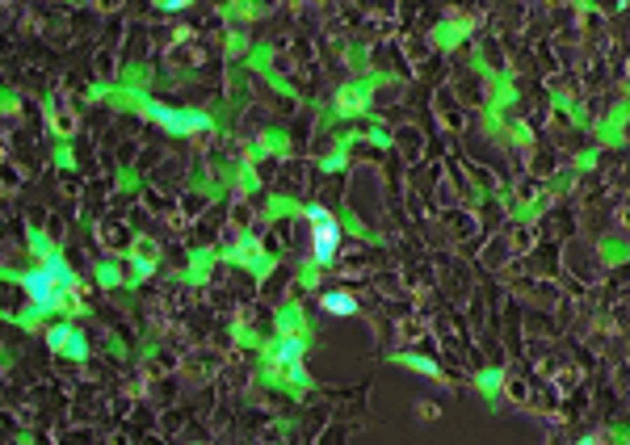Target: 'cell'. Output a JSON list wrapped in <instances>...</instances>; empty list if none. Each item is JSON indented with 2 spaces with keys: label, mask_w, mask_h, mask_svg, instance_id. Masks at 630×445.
Listing matches in <instances>:
<instances>
[{
  "label": "cell",
  "mask_w": 630,
  "mask_h": 445,
  "mask_svg": "<svg viewBox=\"0 0 630 445\" xmlns=\"http://www.w3.org/2000/svg\"><path fill=\"white\" fill-rule=\"evenodd\" d=\"M50 345H55V349H59V345H67V353H71V357H80V353H84V341H80L76 332H67V328H55V332H50Z\"/></svg>",
  "instance_id": "5"
},
{
  "label": "cell",
  "mask_w": 630,
  "mask_h": 445,
  "mask_svg": "<svg viewBox=\"0 0 630 445\" xmlns=\"http://www.w3.org/2000/svg\"><path fill=\"white\" fill-rule=\"evenodd\" d=\"M580 445H597V441H593V437H584V441H580Z\"/></svg>",
  "instance_id": "8"
},
{
  "label": "cell",
  "mask_w": 630,
  "mask_h": 445,
  "mask_svg": "<svg viewBox=\"0 0 630 445\" xmlns=\"http://www.w3.org/2000/svg\"><path fill=\"white\" fill-rule=\"evenodd\" d=\"M307 214H311V244H315V261H320V265H328V261L336 256V248H341V223H336L328 210H320V206H311Z\"/></svg>",
  "instance_id": "2"
},
{
  "label": "cell",
  "mask_w": 630,
  "mask_h": 445,
  "mask_svg": "<svg viewBox=\"0 0 630 445\" xmlns=\"http://www.w3.org/2000/svg\"><path fill=\"white\" fill-rule=\"evenodd\" d=\"M303 357V341H282L278 345V366H299Z\"/></svg>",
  "instance_id": "6"
},
{
  "label": "cell",
  "mask_w": 630,
  "mask_h": 445,
  "mask_svg": "<svg viewBox=\"0 0 630 445\" xmlns=\"http://www.w3.org/2000/svg\"><path fill=\"white\" fill-rule=\"evenodd\" d=\"M21 286H25L34 311H50V307L63 303V294L76 286V278H71V269H67V261H63L59 252H46V256H42V269L25 273Z\"/></svg>",
  "instance_id": "1"
},
{
  "label": "cell",
  "mask_w": 630,
  "mask_h": 445,
  "mask_svg": "<svg viewBox=\"0 0 630 445\" xmlns=\"http://www.w3.org/2000/svg\"><path fill=\"white\" fill-rule=\"evenodd\" d=\"M404 366H412V370H420V374H437V366L425 362V357H404Z\"/></svg>",
  "instance_id": "7"
},
{
  "label": "cell",
  "mask_w": 630,
  "mask_h": 445,
  "mask_svg": "<svg viewBox=\"0 0 630 445\" xmlns=\"http://www.w3.org/2000/svg\"><path fill=\"white\" fill-rule=\"evenodd\" d=\"M320 307H324V311H332V315H353V311H357V299H353V294H345V290H328V294L320 299Z\"/></svg>",
  "instance_id": "4"
},
{
  "label": "cell",
  "mask_w": 630,
  "mask_h": 445,
  "mask_svg": "<svg viewBox=\"0 0 630 445\" xmlns=\"http://www.w3.org/2000/svg\"><path fill=\"white\" fill-rule=\"evenodd\" d=\"M147 118H156V122H164L168 130H177V135H189V130H206L210 126V118L206 114H185V109H164V105H151L147 109Z\"/></svg>",
  "instance_id": "3"
}]
</instances>
